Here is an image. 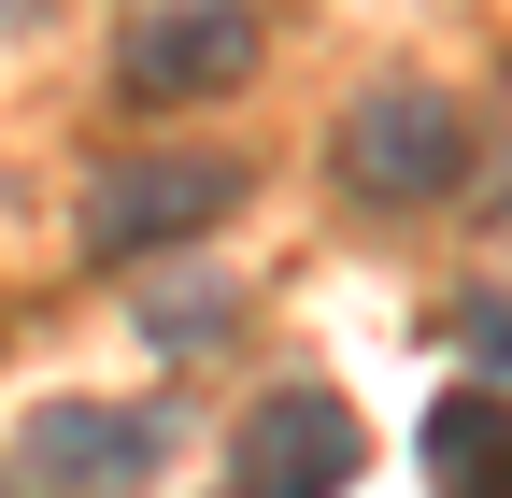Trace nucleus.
<instances>
[{
  "label": "nucleus",
  "instance_id": "obj_1",
  "mask_svg": "<svg viewBox=\"0 0 512 498\" xmlns=\"http://www.w3.org/2000/svg\"><path fill=\"white\" fill-rule=\"evenodd\" d=\"M242 157L214 143H157V157H114L86 185V257H157V242H200L214 214H242Z\"/></svg>",
  "mask_w": 512,
  "mask_h": 498
},
{
  "label": "nucleus",
  "instance_id": "obj_2",
  "mask_svg": "<svg viewBox=\"0 0 512 498\" xmlns=\"http://www.w3.org/2000/svg\"><path fill=\"white\" fill-rule=\"evenodd\" d=\"M114 72H128V100H228L256 72V15L242 0H128Z\"/></svg>",
  "mask_w": 512,
  "mask_h": 498
},
{
  "label": "nucleus",
  "instance_id": "obj_3",
  "mask_svg": "<svg viewBox=\"0 0 512 498\" xmlns=\"http://www.w3.org/2000/svg\"><path fill=\"white\" fill-rule=\"evenodd\" d=\"M470 171V129L441 86H370L356 129H342V185H370V200H441V185Z\"/></svg>",
  "mask_w": 512,
  "mask_h": 498
},
{
  "label": "nucleus",
  "instance_id": "obj_4",
  "mask_svg": "<svg viewBox=\"0 0 512 498\" xmlns=\"http://www.w3.org/2000/svg\"><path fill=\"white\" fill-rule=\"evenodd\" d=\"M157 442H171L157 413H114V399H43L15 470H29L43 498H128V484H157Z\"/></svg>",
  "mask_w": 512,
  "mask_h": 498
},
{
  "label": "nucleus",
  "instance_id": "obj_5",
  "mask_svg": "<svg viewBox=\"0 0 512 498\" xmlns=\"http://www.w3.org/2000/svg\"><path fill=\"white\" fill-rule=\"evenodd\" d=\"M356 484V413L328 385H285L242 413V484L228 498H342Z\"/></svg>",
  "mask_w": 512,
  "mask_h": 498
},
{
  "label": "nucleus",
  "instance_id": "obj_6",
  "mask_svg": "<svg viewBox=\"0 0 512 498\" xmlns=\"http://www.w3.org/2000/svg\"><path fill=\"white\" fill-rule=\"evenodd\" d=\"M427 498H512V399L456 385L427 413Z\"/></svg>",
  "mask_w": 512,
  "mask_h": 498
},
{
  "label": "nucleus",
  "instance_id": "obj_7",
  "mask_svg": "<svg viewBox=\"0 0 512 498\" xmlns=\"http://www.w3.org/2000/svg\"><path fill=\"white\" fill-rule=\"evenodd\" d=\"M228 328V285L214 271H185V285H143V342H171V356H200Z\"/></svg>",
  "mask_w": 512,
  "mask_h": 498
},
{
  "label": "nucleus",
  "instance_id": "obj_8",
  "mask_svg": "<svg viewBox=\"0 0 512 498\" xmlns=\"http://www.w3.org/2000/svg\"><path fill=\"white\" fill-rule=\"evenodd\" d=\"M470 342H484V356H498V370H512V314H484V328H470Z\"/></svg>",
  "mask_w": 512,
  "mask_h": 498
}]
</instances>
